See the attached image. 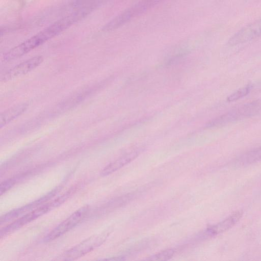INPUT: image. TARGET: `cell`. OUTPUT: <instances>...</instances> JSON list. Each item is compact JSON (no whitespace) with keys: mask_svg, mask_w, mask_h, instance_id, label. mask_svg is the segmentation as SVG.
<instances>
[{"mask_svg":"<svg viewBox=\"0 0 261 261\" xmlns=\"http://www.w3.org/2000/svg\"><path fill=\"white\" fill-rule=\"evenodd\" d=\"M174 253V251L173 249H167L148 257L145 260H166L171 258Z\"/></svg>","mask_w":261,"mask_h":261,"instance_id":"9a60e30c","label":"cell"},{"mask_svg":"<svg viewBox=\"0 0 261 261\" xmlns=\"http://www.w3.org/2000/svg\"><path fill=\"white\" fill-rule=\"evenodd\" d=\"M89 207L85 206L73 213L70 216L50 231L44 238L45 242H50L63 235L79 224L87 215Z\"/></svg>","mask_w":261,"mask_h":261,"instance_id":"8992f818","label":"cell"},{"mask_svg":"<svg viewBox=\"0 0 261 261\" xmlns=\"http://www.w3.org/2000/svg\"><path fill=\"white\" fill-rule=\"evenodd\" d=\"M162 0H140L112 19L103 28L105 31L116 29L142 15Z\"/></svg>","mask_w":261,"mask_h":261,"instance_id":"3957f363","label":"cell"},{"mask_svg":"<svg viewBox=\"0 0 261 261\" xmlns=\"http://www.w3.org/2000/svg\"><path fill=\"white\" fill-rule=\"evenodd\" d=\"M261 112V99L243 104L215 118L206 125L207 128L221 127L253 117Z\"/></svg>","mask_w":261,"mask_h":261,"instance_id":"7a4b0ae2","label":"cell"},{"mask_svg":"<svg viewBox=\"0 0 261 261\" xmlns=\"http://www.w3.org/2000/svg\"><path fill=\"white\" fill-rule=\"evenodd\" d=\"M27 108V105L21 104L12 107L2 113L1 115L0 126L2 127L21 115Z\"/></svg>","mask_w":261,"mask_h":261,"instance_id":"7c38bea8","label":"cell"},{"mask_svg":"<svg viewBox=\"0 0 261 261\" xmlns=\"http://www.w3.org/2000/svg\"><path fill=\"white\" fill-rule=\"evenodd\" d=\"M253 88L252 84H249L241 88L232 93L227 96L226 100L228 102H233L238 100L247 95Z\"/></svg>","mask_w":261,"mask_h":261,"instance_id":"5bb4252c","label":"cell"},{"mask_svg":"<svg viewBox=\"0 0 261 261\" xmlns=\"http://www.w3.org/2000/svg\"><path fill=\"white\" fill-rule=\"evenodd\" d=\"M107 232L94 234L69 249L63 255V259L72 260L81 257L100 246L106 240Z\"/></svg>","mask_w":261,"mask_h":261,"instance_id":"277c9868","label":"cell"},{"mask_svg":"<svg viewBox=\"0 0 261 261\" xmlns=\"http://www.w3.org/2000/svg\"><path fill=\"white\" fill-rule=\"evenodd\" d=\"M82 18V13L77 11L61 18L11 49L4 55V60L8 61L23 56L56 36Z\"/></svg>","mask_w":261,"mask_h":261,"instance_id":"6da1fadb","label":"cell"},{"mask_svg":"<svg viewBox=\"0 0 261 261\" xmlns=\"http://www.w3.org/2000/svg\"><path fill=\"white\" fill-rule=\"evenodd\" d=\"M139 154L138 151L128 153L110 163L101 171V176H107L130 162Z\"/></svg>","mask_w":261,"mask_h":261,"instance_id":"8fae6325","label":"cell"},{"mask_svg":"<svg viewBox=\"0 0 261 261\" xmlns=\"http://www.w3.org/2000/svg\"><path fill=\"white\" fill-rule=\"evenodd\" d=\"M243 212L238 211L221 222L207 228L203 232V237H212L225 232L233 227L242 218Z\"/></svg>","mask_w":261,"mask_h":261,"instance_id":"30bf717a","label":"cell"},{"mask_svg":"<svg viewBox=\"0 0 261 261\" xmlns=\"http://www.w3.org/2000/svg\"><path fill=\"white\" fill-rule=\"evenodd\" d=\"M43 60L41 56L27 60L8 70L2 76L1 81L6 82L28 73L41 64Z\"/></svg>","mask_w":261,"mask_h":261,"instance_id":"9c48e42d","label":"cell"},{"mask_svg":"<svg viewBox=\"0 0 261 261\" xmlns=\"http://www.w3.org/2000/svg\"><path fill=\"white\" fill-rule=\"evenodd\" d=\"M261 36V18L252 22L236 32L228 40L227 44L233 46L253 40Z\"/></svg>","mask_w":261,"mask_h":261,"instance_id":"52a82bcc","label":"cell"},{"mask_svg":"<svg viewBox=\"0 0 261 261\" xmlns=\"http://www.w3.org/2000/svg\"><path fill=\"white\" fill-rule=\"evenodd\" d=\"M61 189L60 187L56 188L49 193L28 204L10 211L1 218V223L10 222L25 215L40 205L46 203L53 197Z\"/></svg>","mask_w":261,"mask_h":261,"instance_id":"ba28073f","label":"cell"},{"mask_svg":"<svg viewBox=\"0 0 261 261\" xmlns=\"http://www.w3.org/2000/svg\"><path fill=\"white\" fill-rule=\"evenodd\" d=\"M58 206H59L58 204L55 199L48 203H45L32 211L16 219L10 224L2 228L0 232L1 237L7 235L19 229L49 211L53 207Z\"/></svg>","mask_w":261,"mask_h":261,"instance_id":"5b68a950","label":"cell"},{"mask_svg":"<svg viewBox=\"0 0 261 261\" xmlns=\"http://www.w3.org/2000/svg\"><path fill=\"white\" fill-rule=\"evenodd\" d=\"M261 161V146L249 151L242 155L238 160L242 165H250Z\"/></svg>","mask_w":261,"mask_h":261,"instance_id":"4fadbf2b","label":"cell"}]
</instances>
